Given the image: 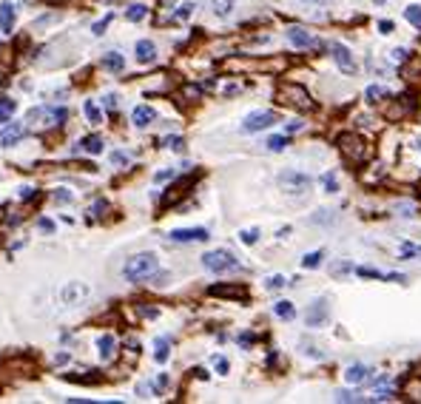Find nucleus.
<instances>
[{
  "label": "nucleus",
  "instance_id": "obj_1",
  "mask_svg": "<svg viewBox=\"0 0 421 404\" xmlns=\"http://www.w3.org/2000/svg\"><path fill=\"white\" fill-rule=\"evenodd\" d=\"M154 271H159V256L151 254V251L131 256V259L125 262V268H123V273H125V279L128 282H145Z\"/></svg>",
  "mask_w": 421,
  "mask_h": 404
},
{
  "label": "nucleus",
  "instance_id": "obj_2",
  "mask_svg": "<svg viewBox=\"0 0 421 404\" xmlns=\"http://www.w3.org/2000/svg\"><path fill=\"white\" fill-rule=\"evenodd\" d=\"M276 97H279V103H285V106H293V108H299V111H310V108H313V100H310V94H307L302 86H293V83H285V86H279Z\"/></svg>",
  "mask_w": 421,
  "mask_h": 404
},
{
  "label": "nucleus",
  "instance_id": "obj_3",
  "mask_svg": "<svg viewBox=\"0 0 421 404\" xmlns=\"http://www.w3.org/2000/svg\"><path fill=\"white\" fill-rule=\"evenodd\" d=\"M202 265L214 273H228V271H237L239 268L237 256L231 254V251H208V254L202 256Z\"/></svg>",
  "mask_w": 421,
  "mask_h": 404
},
{
  "label": "nucleus",
  "instance_id": "obj_4",
  "mask_svg": "<svg viewBox=\"0 0 421 404\" xmlns=\"http://www.w3.org/2000/svg\"><path fill=\"white\" fill-rule=\"evenodd\" d=\"M88 296H91V288H88L86 282H69V285L60 290V305L63 308H77V305H83Z\"/></svg>",
  "mask_w": 421,
  "mask_h": 404
},
{
  "label": "nucleus",
  "instance_id": "obj_5",
  "mask_svg": "<svg viewBox=\"0 0 421 404\" xmlns=\"http://www.w3.org/2000/svg\"><path fill=\"white\" fill-rule=\"evenodd\" d=\"M279 185H282L288 193H305L307 188H310V176L302 174V171H293V168H288V171H282V174H279Z\"/></svg>",
  "mask_w": 421,
  "mask_h": 404
},
{
  "label": "nucleus",
  "instance_id": "obj_6",
  "mask_svg": "<svg viewBox=\"0 0 421 404\" xmlns=\"http://www.w3.org/2000/svg\"><path fill=\"white\" fill-rule=\"evenodd\" d=\"M279 117L276 111H251L245 117V123H242V131L245 134H256V131H265V128H271Z\"/></svg>",
  "mask_w": 421,
  "mask_h": 404
},
{
  "label": "nucleus",
  "instance_id": "obj_7",
  "mask_svg": "<svg viewBox=\"0 0 421 404\" xmlns=\"http://www.w3.org/2000/svg\"><path fill=\"white\" fill-rule=\"evenodd\" d=\"M327 52H330V57L336 60V66H339L344 74H353V71H356V60H353V52H350V49H347L344 43H336V40H333V43L327 46Z\"/></svg>",
  "mask_w": 421,
  "mask_h": 404
},
{
  "label": "nucleus",
  "instance_id": "obj_8",
  "mask_svg": "<svg viewBox=\"0 0 421 404\" xmlns=\"http://www.w3.org/2000/svg\"><path fill=\"white\" fill-rule=\"evenodd\" d=\"M327 319H330V305H327V299H316L305 313V325L307 327H322Z\"/></svg>",
  "mask_w": 421,
  "mask_h": 404
},
{
  "label": "nucleus",
  "instance_id": "obj_9",
  "mask_svg": "<svg viewBox=\"0 0 421 404\" xmlns=\"http://www.w3.org/2000/svg\"><path fill=\"white\" fill-rule=\"evenodd\" d=\"M339 148H342V154L347 159H353V162H361V159H364V142H361L356 134H342V137H339Z\"/></svg>",
  "mask_w": 421,
  "mask_h": 404
},
{
  "label": "nucleus",
  "instance_id": "obj_10",
  "mask_svg": "<svg viewBox=\"0 0 421 404\" xmlns=\"http://www.w3.org/2000/svg\"><path fill=\"white\" fill-rule=\"evenodd\" d=\"M168 237L174 242H205V239H210V234H208V228H176Z\"/></svg>",
  "mask_w": 421,
  "mask_h": 404
},
{
  "label": "nucleus",
  "instance_id": "obj_11",
  "mask_svg": "<svg viewBox=\"0 0 421 404\" xmlns=\"http://www.w3.org/2000/svg\"><path fill=\"white\" fill-rule=\"evenodd\" d=\"M15 20H18V12L9 0L0 3V35H12L15 32Z\"/></svg>",
  "mask_w": 421,
  "mask_h": 404
},
{
  "label": "nucleus",
  "instance_id": "obj_12",
  "mask_svg": "<svg viewBox=\"0 0 421 404\" xmlns=\"http://www.w3.org/2000/svg\"><path fill=\"white\" fill-rule=\"evenodd\" d=\"M285 35H288V40L296 46V49H307V46H316L313 35H310L307 29H302V26H290Z\"/></svg>",
  "mask_w": 421,
  "mask_h": 404
},
{
  "label": "nucleus",
  "instance_id": "obj_13",
  "mask_svg": "<svg viewBox=\"0 0 421 404\" xmlns=\"http://www.w3.org/2000/svg\"><path fill=\"white\" fill-rule=\"evenodd\" d=\"M134 54H137V63L148 66V63L157 60V46L151 43V40H137V46H134Z\"/></svg>",
  "mask_w": 421,
  "mask_h": 404
},
{
  "label": "nucleus",
  "instance_id": "obj_14",
  "mask_svg": "<svg viewBox=\"0 0 421 404\" xmlns=\"http://www.w3.org/2000/svg\"><path fill=\"white\" fill-rule=\"evenodd\" d=\"M193 179H196V176H188V179H179V182H174V185H171V188H168V193L162 196V208L174 205V202L179 199V196H182V193L188 191V188H191V182H193Z\"/></svg>",
  "mask_w": 421,
  "mask_h": 404
},
{
  "label": "nucleus",
  "instance_id": "obj_15",
  "mask_svg": "<svg viewBox=\"0 0 421 404\" xmlns=\"http://www.w3.org/2000/svg\"><path fill=\"white\" fill-rule=\"evenodd\" d=\"M18 140H23V125L20 123H6V128L0 131V145H3V148H12Z\"/></svg>",
  "mask_w": 421,
  "mask_h": 404
},
{
  "label": "nucleus",
  "instance_id": "obj_16",
  "mask_svg": "<svg viewBox=\"0 0 421 404\" xmlns=\"http://www.w3.org/2000/svg\"><path fill=\"white\" fill-rule=\"evenodd\" d=\"M208 293L210 296H228V299H248V290L242 285H214Z\"/></svg>",
  "mask_w": 421,
  "mask_h": 404
},
{
  "label": "nucleus",
  "instance_id": "obj_17",
  "mask_svg": "<svg viewBox=\"0 0 421 404\" xmlns=\"http://www.w3.org/2000/svg\"><path fill=\"white\" fill-rule=\"evenodd\" d=\"M131 120H134V125H137V128H148V125L157 120V111H154L151 106H137V108L131 111Z\"/></svg>",
  "mask_w": 421,
  "mask_h": 404
},
{
  "label": "nucleus",
  "instance_id": "obj_18",
  "mask_svg": "<svg viewBox=\"0 0 421 404\" xmlns=\"http://www.w3.org/2000/svg\"><path fill=\"white\" fill-rule=\"evenodd\" d=\"M97 350H100V359L108 361V359H114V353H117V339L111 333H105L97 339Z\"/></svg>",
  "mask_w": 421,
  "mask_h": 404
},
{
  "label": "nucleus",
  "instance_id": "obj_19",
  "mask_svg": "<svg viewBox=\"0 0 421 404\" xmlns=\"http://www.w3.org/2000/svg\"><path fill=\"white\" fill-rule=\"evenodd\" d=\"M344 378H347V384H364L370 378V367H364V364H350V367L344 370Z\"/></svg>",
  "mask_w": 421,
  "mask_h": 404
},
{
  "label": "nucleus",
  "instance_id": "obj_20",
  "mask_svg": "<svg viewBox=\"0 0 421 404\" xmlns=\"http://www.w3.org/2000/svg\"><path fill=\"white\" fill-rule=\"evenodd\" d=\"M83 114H86V120H88L91 125H100V123H103V111H100V106H97L94 100H86Z\"/></svg>",
  "mask_w": 421,
  "mask_h": 404
},
{
  "label": "nucleus",
  "instance_id": "obj_21",
  "mask_svg": "<svg viewBox=\"0 0 421 404\" xmlns=\"http://www.w3.org/2000/svg\"><path fill=\"white\" fill-rule=\"evenodd\" d=\"M154 347H157V350H154V359H157L159 364H165L168 356H171V342H168V336L157 339V342H154Z\"/></svg>",
  "mask_w": 421,
  "mask_h": 404
},
{
  "label": "nucleus",
  "instance_id": "obj_22",
  "mask_svg": "<svg viewBox=\"0 0 421 404\" xmlns=\"http://www.w3.org/2000/svg\"><path fill=\"white\" fill-rule=\"evenodd\" d=\"M80 148L86 151V154H94L97 157V154H103V137H97V134L94 137H86V140L80 142Z\"/></svg>",
  "mask_w": 421,
  "mask_h": 404
},
{
  "label": "nucleus",
  "instance_id": "obj_23",
  "mask_svg": "<svg viewBox=\"0 0 421 404\" xmlns=\"http://www.w3.org/2000/svg\"><path fill=\"white\" fill-rule=\"evenodd\" d=\"M103 66L108 71H123V66H125V60H123V54H117V52H108L103 57Z\"/></svg>",
  "mask_w": 421,
  "mask_h": 404
},
{
  "label": "nucleus",
  "instance_id": "obj_24",
  "mask_svg": "<svg viewBox=\"0 0 421 404\" xmlns=\"http://www.w3.org/2000/svg\"><path fill=\"white\" fill-rule=\"evenodd\" d=\"M404 20H407L410 26L421 29V6H418V3H410V6L404 9Z\"/></svg>",
  "mask_w": 421,
  "mask_h": 404
},
{
  "label": "nucleus",
  "instance_id": "obj_25",
  "mask_svg": "<svg viewBox=\"0 0 421 404\" xmlns=\"http://www.w3.org/2000/svg\"><path fill=\"white\" fill-rule=\"evenodd\" d=\"M15 108H18V103L9 100V97H3V100H0V123H9L12 114H15Z\"/></svg>",
  "mask_w": 421,
  "mask_h": 404
},
{
  "label": "nucleus",
  "instance_id": "obj_26",
  "mask_svg": "<svg viewBox=\"0 0 421 404\" xmlns=\"http://www.w3.org/2000/svg\"><path fill=\"white\" fill-rule=\"evenodd\" d=\"M210 9H214L217 18H228L231 12H234V0H214V3H210Z\"/></svg>",
  "mask_w": 421,
  "mask_h": 404
},
{
  "label": "nucleus",
  "instance_id": "obj_27",
  "mask_svg": "<svg viewBox=\"0 0 421 404\" xmlns=\"http://www.w3.org/2000/svg\"><path fill=\"white\" fill-rule=\"evenodd\" d=\"M145 15H148V9H145L142 3H134V6H128V9H125V18L131 20V23H140V20H145Z\"/></svg>",
  "mask_w": 421,
  "mask_h": 404
},
{
  "label": "nucleus",
  "instance_id": "obj_28",
  "mask_svg": "<svg viewBox=\"0 0 421 404\" xmlns=\"http://www.w3.org/2000/svg\"><path fill=\"white\" fill-rule=\"evenodd\" d=\"M273 313H276V316L279 319H293L296 316V308H293V305H290V302H276V305H273Z\"/></svg>",
  "mask_w": 421,
  "mask_h": 404
},
{
  "label": "nucleus",
  "instance_id": "obj_29",
  "mask_svg": "<svg viewBox=\"0 0 421 404\" xmlns=\"http://www.w3.org/2000/svg\"><path fill=\"white\" fill-rule=\"evenodd\" d=\"M381 97H387L384 86H367V91H364V100H367V103H378Z\"/></svg>",
  "mask_w": 421,
  "mask_h": 404
},
{
  "label": "nucleus",
  "instance_id": "obj_30",
  "mask_svg": "<svg viewBox=\"0 0 421 404\" xmlns=\"http://www.w3.org/2000/svg\"><path fill=\"white\" fill-rule=\"evenodd\" d=\"M265 145H268V151H285V145H288V137H282V134H276V137H268L265 140Z\"/></svg>",
  "mask_w": 421,
  "mask_h": 404
},
{
  "label": "nucleus",
  "instance_id": "obj_31",
  "mask_svg": "<svg viewBox=\"0 0 421 404\" xmlns=\"http://www.w3.org/2000/svg\"><path fill=\"white\" fill-rule=\"evenodd\" d=\"M322 251H313V254H307L305 259H302V268H310V271H313V268H319V265H322Z\"/></svg>",
  "mask_w": 421,
  "mask_h": 404
},
{
  "label": "nucleus",
  "instance_id": "obj_32",
  "mask_svg": "<svg viewBox=\"0 0 421 404\" xmlns=\"http://www.w3.org/2000/svg\"><path fill=\"white\" fill-rule=\"evenodd\" d=\"M322 185H325V191H327V193H336V191H339L336 174H330V171H327V174H322Z\"/></svg>",
  "mask_w": 421,
  "mask_h": 404
},
{
  "label": "nucleus",
  "instance_id": "obj_33",
  "mask_svg": "<svg viewBox=\"0 0 421 404\" xmlns=\"http://www.w3.org/2000/svg\"><path fill=\"white\" fill-rule=\"evenodd\" d=\"M239 239L245 242V245H256V239H259V228H245L239 234Z\"/></svg>",
  "mask_w": 421,
  "mask_h": 404
},
{
  "label": "nucleus",
  "instance_id": "obj_34",
  "mask_svg": "<svg viewBox=\"0 0 421 404\" xmlns=\"http://www.w3.org/2000/svg\"><path fill=\"white\" fill-rule=\"evenodd\" d=\"M131 162V154L128 151H114L111 154V165H128Z\"/></svg>",
  "mask_w": 421,
  "mask_h": 404
},
{
  "label": "nucleus",
  "instance_id": "obj_35",
  "mask_svg": "<svg viewBox=\"0 0 421 404\" xmlns=\"http://www.w3.org/2000/svg\"><path fill=\"white\" fill-rule=\"evenodd\" d=\"M285 285H288V282H285V276H279V273H276V276H268V282H265L268 290H279V288H285Z\"/></svg>",
  "mask_w": 421,
  "mask_h": 404
},
{
  "label": "nucleus",
  "instance_id": "obj_36",
  "mask_svg": "<svg viewBox=\"0 0 421 404\" xmlns=\"http://www.w3.org/2000/svg\"><path fill=\"white\" fill-rule=\"evenodd\" d=\"M111 20H114V15H105L103 20H97L94 26H91V32H94L97 37H100V35H105V26H108V23H111Z\"/></svg>",
  "mask_w": 421,
  "mask_h": 404
},
{
  "label": "nucleus",
  "instance_id": "obj_37",
  "mask_svg": "<svg viewBox=\"0 0 421 404\" xmlns=\"http://www.w3.org/2000/svg\"><path fill=\"white\" fill-rule=\"evenodd\" d=\"M359 276H364V279H384V273L381 271H376V268H359Z\"/></svg>",
  "mask_w": 421,
  "mask_h": 404
},
{
  "label": "nucleus",
  "instance_id": "obj_38",
  "mask_svg": "<svg viewBox=\"0 0 421 404\" xmlns=\"http://www.w3.org/2000/svg\"><path fill=\"white\" fill-rule=\"evenodd\" d=\"M336 401H364V395H356V393H347V390H339V393H336Z\"/></svg>",
  "mask_w": 421,
  "mask_h": 404
},
{
  "label": "nucleus",
  "instance_id": "obj_39",
  "mask_svg": "<svg viewBox=\"0 0 421 404\" xmlns=\"http://www.w3.org/2000/svg\"><path fill=\"white\" fill-rule=\"evenodd\" d=\"M191 12H193V3H182V6L176 9L174 18H176V20H188V18H191Z\"/></svg>",
  "mask_w": 421,
  "mask_h": 404
},
{
  "label": "nucleus",
  "instance_id": "obj_40",
  "mask_svg": "<svg viewBox=\"0 0 421 404\" xmlns=\"http://www.w3.org/2000/svg\"><path fill=\"white\" fill-rule=\"evenodd\" d=\"M165 145L171 151H182L185 148V140H182V137H165Z\"/></svg>",
  "mask_w": 421,
  "mask_h": 404
},
{
  "label": "nucleus",
  "instance_id": "obj_41",
  "mask_svg": "<svg viewBox=\"0 0 421 404\" xmlns=\"http://www.w3.org/2000/svg\"><path fill=\"white\" fill-rule=\"evenodd\" d=\"M214 367H217L222 376H225V373L231 370V364H228V359H225V356H214Z\"/></svg>",
  "mask_w": 421,
  "mask_h": 404
},
{
  "label": "nucleus",
  "instance_id": "obj_42",
  "mask_svg": "<svg viewBox=\"0 0 421 404\" xmlns=\"http://www.w3.org/2000/svg\"><path fill=\"white\" fill-rule=\"evenodd\" d=\"M171 176H174V171H171V168H162V171H157V174H154V182H168V179H171Z\"/></svg>",
  "mask_w": 421,
  "mask_h": 404
},
{
  "label": "nucleus",
  "instance_id": "obj_43",
  "mask_svg": "<svg viewBox=\"0 0 421 404\" xmlns=\"http://www.w3.org/2000/svg\"><path fill=\"white\" fill-rule=\"evenodd\" d=\"M54 202H71V191H66V188H57V191H54Z\"/></svg>",
  "mask_w": 421,
  "mask_h": 404
},
{
  "label": "nucleus",
  "instance_id": "obj_44",
  "mask_svg": "<svg viewBox=\"0 0 421 404\" xmlns=\"http://www.w3.org/2000/svg\"><path fill=\"white\" fill-rule=\"evenodd\" d=\"M105 208H108V202H105V199H97L94 205L88 208V214H94V217H100V211H105Z\"/></svg>",
  "mask_w": 421,
  "mask_h": 404
},
{
  "label": "nucleus",
  "instance_id": "obj_45",
  "mask_svg": "<svg viewBox=\"0 0 421 404\" xmlns=\"http://www.w3.org/2000/svg\"><path fill=\"white\" fill-rule=\"evenodd\" d=\"M353 271V265L350 262H339V265H333V273L336 276H342V273H350Z\"/></svg>",
  "mask_w": 421,
  "mask_h": 404
},
{
  "label": "nucleus",
  "instance_id": "obj_46",
  "mask_svg": "<svg viewBox=\"0 0 421 404\" xmlns=\"http://www.w3.org/2000/svg\"><path fill=\"white\" fill-rule=\"evenodd\" d=\"M415 251H418V248H415V245H410V242H404V245H401V259H410V256L415 254Z\"/></svg>",
  "mask_w": 421,
  "mask_h": 404
},
{
  "label": "nucleus",
  "instance_id": "obj_47",
  "mask_svg": "<svg viewBox=\"0 0 421 404\" xmlns=\"http://www.w3.org/2000/svg\"><path fill=\"white\" fill-rule=\"evenodd\" d=\"M117 100H120L117 94H105V97H103V106H105V108H117Z\"/></svg>",
  "mask_w": 421,
  "mask_h": 404
},
{
  "label": "nucleus",
  "instance_id": "obj_48",
  "mask_svg": "<svg viewBox=\"0 0 421 404\" xmlns=\"http://www.w3.org/2000/svg\"><path fill=\"white\" fill-rule=\"evenodd\" d=\"M37 228L46 231V234H52V231H54V222H52V220H40V222H37Z\"/></svg>",
  "mask_w": 421,
  "mask_h": 404
},
{
  "label": "nucleus",
  "instance_id": "obj_49",
  "mask_svg": "<svg viewBox=\"0 0 421 404\" xmlns=\"http://www.w3.org/2000/svg\"><path fill=\"white\" fill-rule=\"evenodd\" d=\"M378 32H381V35H390V32H393V23H390V20H381V23H378Z\"/></svg>",
  "mask_w": 421,
  "mask_h": 404
},
{
  "label": "nucleus",
  "instance_id": "obj_50",
  "mask_svg": "<svg viewBox=\"0 0 421 404\" xmlns=\"http://www.w3.org/2000/svg\"><path fill=\"white\" fill-rule=\"evenodd\" d=\"M20 199H35V188H20Z\"/></svg>",
  "mask_w": 421,
  "mask_h": 404
},
{
  "label": "nucleus",
  "instance_id": "obj_51",
  "mask_svg": "<svg viewBox=\"0 0 421 404\" xmlns=\"http://www.w3.org/2000/svg\"><path fill=\"white\" fill-rule=\"evenodd\" d=\"M398 211H404L401 217H412V205H410V202H401V205H398Z\"/></svg>",
  "mask_w": 421,
  "mask_h": 404
},
{
  "label": "nucleus",
  "instance_id": "obj_52",
  "mask_svg": "<svg viewBox=\"0 0 421 404\" xmlns=\"http://www.w3.org/2000/svg\"><path fill=\"white\" fill-rule=\"evenodd\" d=\"M239 344H242V347L254 344V336H251V333H242V336H239Z\"/></svg>",
  "mask_w": 421,
  "mask_h": 404
},
{
  "label": "nucleus",
  "instance_id": "obj_53",
  "mask_svg": "<svg viewBox=\"0 0 421 404\" xmlns=\"http://www.w3.org/2000/svg\"><path fill=\"white\" fill-rule=\"evenodd\" d=\"M407 57V52L404 49H393V60H404Z\"/></svg>",
  "mask_w": 421,
  "mask_h": 404
},
{
  "label": "nucleus",
  "instance_id": "obj_54",
  "mask_svg": "<svg viewBox=\"0 0 421 404\" xmlns=\"http://www.w3.org/2000/svg\"><path fill=\"white\" fill-rule=\"evenodd\" d=\"M299 128H302V123H299V120H293V123L288 125V131H299Z\"/></svg>",
  "mask_w": 421,
  "mask_h": 404
},
{
  "label": "nucleus",
  "instance_id": "obj_55",
  "mask_svg": "<svg viewBox=\"0 0 421 404\" xmlns=\"http://www.w3.org/2000/svg\"><path fill=\"white\" fill-rule=\"evenodd\" d=\"M49 3H63V0H49Z\"/></svg>",
  "mask_w": 421,
  "mask_h": 404
},
{
  "label": "nucleus",
  "instance_id": "obj_56",
  "mask_svg": "<svg viewBox=\"0 0 421 404\" xmlns=\"http://www.w3.org/2000/svg\"><path fill=\"white\" fill-rule=\"evenodd\" d=\"M418 151H421V137H418Z\"/></svg>",
  "mask_w": 421,
  "mask_h": 404
},
{
  "label": "nucleus",
  "instance_id": "obj_57",
  "mask_svg": "<svg viewBox=\"0 0 421 404\" xmlns=\"http://www.w3.org/2000/svg\"><path fill=\"white\" fill-rule=\"evenodd\" d=\"M313 3H325V0H313Z\"/></svg>",
  "mask_w": 421,
  "mask_h": 404
},
{
  "label": "nucleus",
  "instance_id": "obj_58",
  "mask_svg": "<svg viewBox=\"0 0 421 404\" xmlns=\"http://www.w3.org/2000/svg\"><path fill=\"white\" fill-rule=\"evenodd\" d=\"M415 254H418V256H421V248H418V251H415Z\"/></svg>",
  "mask_w": 421,
  "mask_h": 404
}]
</instances>
